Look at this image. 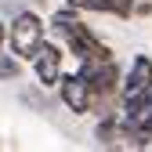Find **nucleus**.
<instances>
[{
  "mask_svg": "<svg viewBox=\"0 0 152 152\" xmlns=\"http://www.w3.org/2000/svg\"><path fill=\"white\" fill-rule=\"evenodd\" d=\"M44 18L40 15H33V11H22L15 18V22L7 26V44H11V51L18 54L22 62H33V54H36V47L44 44Z\"/></svg>",
  "mask_w": 152,
  "mask_h": 152,
  "instance_id": "1",
  "label": "nucleus"
},
{
  "mask_svg": "<svg viewBox=\"0 0 152 152\" xmlns=\"http://www.w3.org/2000/svg\"><path fill=\"white\" fill-rule=\"evenodd\" d=\"M58 94L69 112H76V116H87V112H94V94H91V83L80 76V69L76 72H62L58 76Z\"/></svg>",
  "mask_w": 152,
  "mask_h": 152,
  "instance_id": "2",
  "label": "nucleus"
},
{
  "mask_svg": "<svg viewBox=\"0 0 152 152\" xmlns=\"http://www.w3.org/2000/svg\"><path fill=\"white\" fill-rule=\"evenodd\" d=\"M62 62H65V51L58 44H40L33 54V72H36V80H40L44 87H58V76H62Z\"/></svg>",
  "mask_w": 152,
  "mask_h": 152,
  "instance_id": "3",
  "label": "nucleus"
},
{
  "mask_svg": "<svg viewBox=\"0 0 152 152\" xmlns=\"http://www.w3.org/2000/svg\"><path fill=\"white\" fill-rule=\"evenodd\" d=\"M148 87H152V58H148V54H138V58L130 62L123 83H120V94L127 98V94H141Z\"/></svg>",
  "mask_w": 152,
  "mask_h": 152,
  "instance_id": "4",
  "label": "nucleus"
},
{
  "mask_svg": "<svg viewBox=\"0 0 152 152\" xmlns=\"http://www.w3.org/2000/svg\"><path fill=\"white\" fill-rule=\"evenodd\" d=\"M76 11H94V15H116V18H130L134 4L130 0H65Z\"/></svg>",
  "mask_w": 152,
  "mask_h": 152,
  "instance_id": "5",
  "label": "nucleus"
},
{
  "mask_svg": "<svg viewBox=\"0 0 152 152\" xmlns=\"http://www.w3.org/2000/svg\"><path fill=\"white\" fill-rule=\"evenodd\" d=\"M18 62H22V58H18L15 51H11V54H4V51H0V80H15V76H18V69H22Z\"/></svg>",
  "mask_w": 152,
  "mask_h": 152,
  "instance_id": "6",
  "label": "nucleus"
},
{
  "mask_svg": "<svg viewBox=\"0 0 152 152\" xmlns=\"http://www.w3.org/2000/svg\"><path fill=\"white\" fill-rule=\"evenodd\" d=\"M4 40H7V26L0 22V51H4Z\"/></svg>",
  "mask_w": 152,
  "mask_h": 152,
  "instance_id": "7",
  "label": "nucleus"
}]
</instances>
